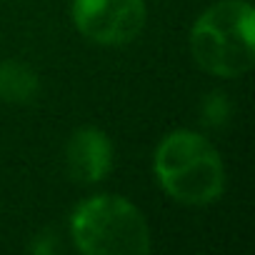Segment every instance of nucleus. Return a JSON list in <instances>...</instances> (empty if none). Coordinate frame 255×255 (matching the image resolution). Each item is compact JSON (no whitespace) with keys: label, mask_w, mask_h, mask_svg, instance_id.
Here are the masks:
<instances>
[{"label":"nucleus","mask_w":255,"mask_h":255,"mask_svg":"<svg viewBox=\"0 0 255 255\" xmlns=\"http://www.w3.org/2000/svg\"><path fill=\"white\" fill-rule=\"evenodd\" d=\"M190 50L195 63L218 75H245L255 63V10L245 0H220L193 25Z\"/></svg>","instance_id":"1"},{"label":"nucleus","mask_w":255,"mask_h":255,"mask_svg":"<svg viewBox=\"0 0 255 255\" xmlns=\"http://www.w3.org/2000/svg\"><path fill=\"white\" fill-rule=\"evenodd\" d=\"M155 178L173 200L185 205H208L220 198L225 185L215 145L193 130H175L163 138L155 150Z\"/></svg>","instance_id":"2"},{"label":"nucleus","mask_w":255,"mask_h":255,"mask_svg":"<svg viewBox=\"0 0 255 255\" xmlns=\"http://www.w3.org/2000/svg\"><path fill=\"white\" fill-rule=\"evenodd\" d=\"M70 235L85 255H145L150 230L143 213L120 195L83 200L70 218Z\"/></svg>","instance_id":"3"},{"label":"nucleus","mask_w":255,"mask_h":255,"mask_svg":"<svg viewBox=\"0 0 255 255\" xmlns=\"http://www.w3.org/2000/svg\"><path fill=\"white\" fill-rule=\"evenodd\" d=\"M143 0H73L78 30L100 45H125L145 28Z\"/></svg>","instance_id":"4"},{"label":"nucleus","mask_w":255,"mask_h":255,"mask_svg":"<svg viewBox=\"0 0 255 255\" xmlns=\"http://www.w3.org/2000/svg\"><path fill=\"white\" fill-rule=\"evenodd\" d=\"M68 170L80 183H98L113 168V145L108 135L95 128H83L68 143Z\"/></svg>","instance_id":"5"},{"label":"nucleus","mask_w":255,"mask_h":255,"mask_svg":"<svg viewBox=\"0 0 255 255\" xmlns=\"http://www.w3.org/2000/svg\"><path fill=\"white\" fill-rule=\"evenodd\" d=\"M38 93V78L23 63H3L0 65V98L25 103L33 100Z\"/></svg>","instance_id":"6"}]
</instances>
